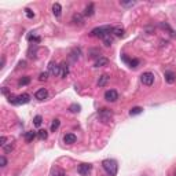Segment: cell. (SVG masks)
<instances>
[{"instance_id":"22","label":"cell","mask_w":176,"mask_h":176,"mask_svg":"<svg viewBox=\"0 0 176 176\" xmlns=\"http://www.w3.org/2000/svg\"><path fill=\"white\" fill-rule=\"evenodd\" d=\"M59 125H61V121L59 120H54V121H52V124H51V132H55L57 131L58 128H59Z\"/></svg>"},{"instance_id":"17","label":"cell","mask_w":176,"mask_h":176,"mask_svg":"<svg viewBox=\"0 0 176 176\" xmlns=\"http://www.w3.org/2000/svg\"><path fill=\"white\" fill-rule=\"evenodd\" d=\"M51 176H65V172H63L61 168H52L51 169Z\"/></svg>"},{"instance_id":"1","label":"cell","mask_w":176,"mask_h":176,"mask_svg":"<svg viewBox=\"0 0 176 176\" xmlns=\"http://www.w3.org/2000/svg\"><path fill=\"white\" fill-rule=\"evenodd\" d=\"M102 167H103L105 172L108 173L109 176H116L117 171H118V164H117L116 160L113 158H106L102 161Z\"/></svg>"},{"instance_id":"4","label":"cell","mask_w":176,"mask_h":176,"mask_svg":"<svg viewBox=\"0 0 176 176\" xmlns=\"http://www.w3.org/2000/svg\"><path fill=\"white\" fill-rule=\"evenodd\" d=\"M140 81H142V84L143 85H153L154 84V75H153L151 72H144L140 75Z\"/></svg>"},{"instance_id":"13","label":"cell","mask_w":176,"mask_h":176,"mask_svg":"<svg viewBox=\"0 0 176 176\" xmlns=\"http://www.w3.org/2000/svg\"><path fill=\"white\" fill-rule=\"evenodd\" d=\"M52 12H54V15L57 18H59L61 14H62V6H61L59 3H55L54 6H52Z\"/></svg>"},{"instance_id":"29","label":"cell","mask_w":176,"mask_h":176,"mask_svg":"<svg viewBox=\"0 0 176 176\" xmlns=\"http://www.w3.org/2000/svg\"><path fill=\"white\" fill-rule=\"evenodd\" d=\"M48 75H50V73L48 72H44V73H40V76H39V80L40 81H45L48 78Z\"/></svg>"},{"instance_id":"16","label":"cell","mask_w":176,"mask_h":176,"mask_svg":"<svg viewBox=\"0 0 176 176\" xmlns=\"http://www.w3.org/2000/svg\"><path fill=\"white\" fill-rule=\"evenodd\" d=\"M36 135L37 134L35 131H28L26 134H25V140H26V142H32V140L36 138Z\"/></svg>"},{"instance_id":"28","label":"cell","mask_w":176,"mask_h":176,"mask_svg":"<svg viewBox=\"0 0 176 176\" xmlns=\"http://www.w3.org/2000/svg\"><path fill=\"white\" fill-rule=\"evenodd\" d=\"M103 43H105V45H106V47L111 45V43H113V37L106 36V37H105V39H103Z\"/></svg>"},{"instance_id":"3","label":"cell","mask_w":176,"mask_h":176,"mask_svg":"<svg viewBox=\"0 0 176 176\" xmlns=\"http://www.w3.org/2000/svg\"><path fill=\"white\" fill-rule=\"evenodd\" d=\"M8 101L12 105H25V103H29L30 95L29 94H22V95H18V96H10Z\"/></svg>"},{"instance_id":"23","label":"cell","mask_w":176,"mask_h":176,"mask_svg":"<svg viewBox=\"0 0 176 176\" xmlns=\"http://www.w3.org/2000/svg\"><path fill=\"white\" fill-rule=\"evenodd\" d=\"M73 22H75V24H78V25H83V17H81L80 14H76L75 17H73Z\"/></svg>"},{"instance_id":"20","label":"cell","mask_w":176,"mask_h":176,"mask_svg":"<svg viewBox=\"0 0 176 176\" xmlns=\"http://www.w3.org/2000/svg\"><path fill=\"white\" fill-rule=\"evenodd\" d=\"M142 111H143V109L136 106V108H132L131 110H129V116H138V114H140Z\"/></svg>"},{"instance_id":"26","label":"cell","mask_w":176,"mask_h":176,"mask_svg":"<svg viewBox=\"0 0 176 176\" xmlns=\"http://www.w3.org/2000/svg\"><path fill=\"white\" fill-rule=\"evenodd\" d=\"M37 136H39L40 139H47V136H48V132L45 131V129H40V131L37 132Z\"/></svg>"},{"instance_id":"33","label":"cell","mask_w":176,"mask_h":176,"mask_svg":"<svg viewBox=\"0 0 176 176\" xmlns=\"http://www.w3.org/2000/svg\"><path fill=\"white\" fill-rule=\"evenodd\" d=\"M129 65H131V68H138V65H139V61H138V59H132L131 62H129Z\"/></svg>"},{"instance_id":"11","label":"cell","mask_w":176,"mask_h":176,"mask_svg":"<svg viewBox=\"0 0 176 176\" xmlns=\"http://www.w3.org/2000/svg\"><path fill=\"white\" fill-rule=\"evenodd\" d=\"M109 63V59L108 58H105V57H99L98 59L95 61V63H94V66L95 68H102V66H106Z\"/></svg>"},{"instance_id":"5","label":"cell","mask_w":176,"mask_h":176,"mask_svg":"<svg viewBox=\"0 0 176 176\" xmlns=\"http://www.w3.org/2000/svg\"><path fill=\"white\" fill-rule=\"evenodd\" d=\"M98 117L102 122H109L111 120V117H113V113L109 109H102V110H99Z\"/></svg>"},{"instance_id":"7","label":"cell","mask_w":176,"mask_h":176,"mask_svg":"<svg viewBox=\"0 0 176 176\" xmlns=\"http://www.w3.org/2000/svg\"><path fill=\"white\" fill-rule=\"evenodd\" d=\"M91 169H92V165L91 164H80L77 168V172L80 173L81 176H87L91 172Z\"/></svg>"},{"instance_id":"14","label":"cell","mask_w":176,"mask_h":176,"mask_svg":"<svg viewBox=\"0 0 176 176\" xmlns=\"http://www.w3.org/2000/svg\"><path fill=\"white\" fill-rule=\"evenodd\" d=\"M84 14H85L87 17H92V15L95 14V6H94V3H90L85 7V12H84Z\"/></svg>"},{"instance_id":"36","label":"cell","mask_w":176,"mask_h":176,"mask_svg":"<svg viewBox=\"0 0 176 176\" xmlns=\"http://www.w3.org/2000/svg\"><path fill=\"white\" fill-rule=\"evenodd\" d=\"M2 92H3V95H7V94H8V90H7L6 87H3V88H2Z\"/></svg>"},{"instance_id":"12","label":"cell","mask_w":176,"mask_h":176,"mask_svg":"<svg viewBox=\"0 0 176 176\" xmlns=\"http://www.w3.org/2000/svg\"><path fill=\"white\" fill-rule=\"evenodd\" d=\"M164 77H165V80H167V83H169V84L175 83V80H176L175 73L171 72V70H167V72L164 73Z\"/></svg>"},{"instance_id":"9","label":"cell","mask_w":176,"mask_h":176,"mask_svg":"<svg viewBox=\"0 0 176 176\" xmlns=\"http://www.w3.org/2000/svg\"><path fill=\"white\" fill-rule=\"evenodd\" d=\"M35 98L39 99V101H44V99L48 98V91L45 90V88H40V90L36 91V94H35Z\"/></svg>"},{"instance_id":"21","label":"cell","mask_w":176,"mask_h":176,"mask_svg":"<svg viewBox=\"0 0 176 176\" xmlns=\"http://www.w3.org/2000/svg\"><path fill=\"white\" fill-rule=\"evenodd\" d=\"M80 105H77V103H72L70 106H69V110L72 111V113H78L80 111Z\"/></svg>"},{"instance_id":"8","label":"cell","mask_w":176,"mask_h":176,"mask_svg":"<svg viewBox=\"0 0 176 176\" xmlns=\"http://www.w3.org/2000/svg\"><path fill=\"white\" fill-rule=\"evenodd\" d=\"M48 73L54 76H61V66H58L55 62H50L48 65Z\"/></svg>"},{"instance_id":"24","label":"cell","mask_w":176,"mask_h":176,"mask_svg":"<svg viewBox=\"0 0 176 176\" xmlns=\"http://www.w3.org/2000/svg\"><path fill=\"white\" fill-rule=\"evenodd\" d=\"M30 83V77H28V76H25V77H22L21 78V80H19L18 81V84H19V85H28V84H29Z\"/></svg>"},{"instance_id":"32","label":"cell","mask_w":176,"mask_h":176,"mask_svg":"<svg viewBox=\"0 0 176 176\" xmlns=\"http://www.w3.org/2000/svg\"><path fill=\"white\" fill-rule=\"evenodd\" d=\"M0 165H2V168H4L7 165V160H6V157H4V155H2V157H0Z\"/></svg>"},{"instance_id":"10","label":"cell","mask_w":176,"mask_h":176,"mask_svg":"<svg viewBox=\"0 0 176 176\" xmlns=\"http://www.w3.org/2000/svg\"><path fill=\"white\" fill-rule=\"evenodd\" d=\"M76 140H77V136L75 134H66L63 136V142L66 144H73V143H76Z\"/></svg>"},{"instance_id":"31","label":"cell","mask_w":176,"mask_h":176,"mask_svg":"<svg viewBox=\"0 0 176 176\" xmlns=\"http://www.w3.org/2000/svg\"><path fill=\"white\" fill-rule=\"evenodd\" d=\"M135 2H121V6L124 7H131V6H135Z\"/></svg>"},{"instance_id":"19","label":"cell","mask_w":176,"mask_h":176,"mask_svg":"<svg viewBox=\"0 0 176 176\" xmlns=\"http://www.w3.org/2000/svg\"><path fill=\"white\" fill-rule=\"evenodd\" d=\"M68 75H69V68H68V65H65V63H63V65L61 66V77L65 78Z\"/></svg>"},{"instance_id":"6","label":"cell","mask_w":176,"mask_h":176,"mask_svg":"<svg viewBox=\"0 0 176 176\" xmlns=\"http://www.w3.org/2000/svg\"><path fill=\"white\" fill-rule=\"evenodd\" d=\"M105 99L108 102H116L118 99V92L116 90H108L105 92Z\"/></svg>"},{"instance_id":"35","label":"cell","mask_w":176,"mask_h":176,"mask_svg":"<svg viewBox=\"0 0 176 176\" xmlns=\"http://www.w3.org/2000/svg\"><path fill=\"white\" fill-rule=\"evenodd\" d=\"M4 63H6V58L2 57V66H0V69H3V68H4Z\"/></svg>"},{"instance_id":"30","label":"cell","mask_w":176,"mask_h":176,"mask_svg":"<svg viewBox=\"0 0 176 176\" xmlns=\"http://www.w3.org/2000/svg\"><path fill=\"white\" fill-rule=\"evenodd\" d=\"M25 12H26V17H28V18H33V17H35V12H33L30 8H25Z\"/></svg>"},{"instance_id":"2","label":"cell","mask_w":176,"mask_h":176,"mask_svg":"<svg viewBox=\"0 0 176 176\" xmlns=\"http://www.w3.org/2000/svg\"><path fill=\"white\" fill-rule=\"evenodd\" d=\"M111 32H113V28L109 26V25H106V26H101V28H95V29H92L91 30V36L105 39L106 36H110Z\"/></svg>"},{"instance_id":"27","label":"cell","mask_w":176,"mask_h":176,"mask_svg":"<svg viewBox=\"0 0 176 176\" xmlns=\"http://www.w3.org/2000/svg\"><path fill=\"white\" fill-rule=\"evenodd\" d=\"M12 150H14V144H12V143L6 144V146L3 147V151H4V153H11Z\"/></svg>"},{"instance_id":"18","label":"cell","mask_w":176,"mask_h":176,"mask_svg":"<svg viewBox=\"0 0 176 176\" xmlns=\"http://www.w3.org/2000/svg\"><path fill=\"white\" fill-rule=\"evenodd\" d=\"M109 81V76L108 75H102L101 77H99V80H98V85L99 87H103V85H106V83Z\"/></svg>"},{"instance_id":"15","label":"cell","mask_w":176,"mask_h":176,"mask_svg":"<svg viewBox=\"0 0 176 176\" xmlns=\"http://www.w3.org/2000/svg\"><path fill=\"white\" fill-rule=\"evenodd\" d=\"M114 35V36H117V37H122L124 36V28H121V26H114L113 28V32H111Z\"/></svg>"},{"instance_id":"34","label":"cell","mask_w":176,"mask_h":176,"mask_svg":"<svg viewBox=\"0 0 176 176\" xmlns=\"http://www.w3.org/2000/svg\"><path fill=\"white\" fill-rule=\"evenodd\" d=\"M6 140H7V138L6 136H2V138H0V146H2V147H4V146H6Z\"/></svg>"},{"instance_id":"25","label":"cell","mask_w":176,"mask_h":176,"mask_svg":"<svg viewBox=\"0 0 176 176\" xmlns=\"http://www.w3.org/2000/svg\"><path fill=\"white\" fill-rule=\"evenodd\" d=\"M42 122H43V117L42 116H36L35 118H33V124L36 127H40L42 125Z\"/></svg>"}]
</instances>
